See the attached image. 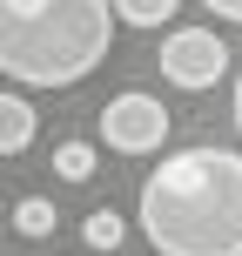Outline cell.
<instances>
[{
	"label": "cell",
	"mask_w": 242,
	"mask_h": 256,
	"mask_svg": "<svg viewBox=\"0 0 242 256\" xmlns=\"http://www.w3.org/2000/svg\"><path fill=\"white\" fill-rule=\"evenodd\" d=\"M155 256H242V155L236 148H175L162 155L135 202Z\"/></svg>",
	"instance_id": "obj_1"
},
{
	"label": "cell",
	"mask_w": 242,
	"mask_h": 256,
	"mask_svg": "<svg viewBox=\"0 0 242 256\" xmlns=\"http://www.w3.org/2000/svg\"><path fill=\"white\" fill-rule=\"evenodd\" d=\"M115 48L108 0H0V74L20 88H74Z\"/></svg>",
	"instance_id": "obj_2"
},
{
	"label": "cell",
	"mask_w": 242,
	"mask_h": 256,
	"mask_svg": "<svg viewBox=\"0 0 242 256\" xmlns=\"http://www.w3.org/2000/svg\"><path fill=\"white\" fill-rule=\"evenodd\" d=\"M168 128H175V115H168L155 94H115V102L101 108V142L115 155H155L168 142Z\"/></svg>",
	"instance_id": "obj_3"
},
{
	"label": "cell",
	"mask_w": 242,
	"mask_h": 256,
	"mask_svg": "<svg viewBox=\"0 0 242 256\" xmlns=\"http://www.w3.org/2000/svg\"><path fill=\"white\" fill-rule=\"evenodd\" d=\"M162 74L175 81V88H189V94L216 88V81L229 74V48H222V34H216V27H175V34L162 40Z\"/></svg>",
	"instance_id": "obj_4"
},
{
	"label": "cell",
	"mask_w": 242,
	"mask_h": 256,
	"mask_svg": "<svg viewBox=\"0 0 242 256\" xmlns=\"http://www.w3.org/2000/svg\"><path fill=\"white\" fill-rule=\"evenodd\" d=\"M34 135H40V115L20 102V94H0V155L34 148Z\"/></svg>",
	"instance_id": "obj_5"
},
{
	"label": "cell",
	"mask_w": 242,
	"mask_h": 256,
	"mask_svg": "<svg viewBox=\"0 0 242 256\" xmlns=\"http://www.w3.org/2000/svg\"><path fill=\"white\" fill-rule=\"evenodd\" d=\"M13 230H20L27 243L54 236V202H47V196H20V202H13Z\"/></svg>",
	"instance_id": "obj_6"
},
{
	"label": "cell",
	"mask_w": 242,
	"mask_h": 256,
	"mask_svg": "<svg viewBox=\"0 0 242 256\" xmlns=\"http://www.w3.org/2000/svg\"><path fill=\"white\" fill-rule=\"evenodd\" d=\"M121 236H128V222L115 216V209H88V222H81V243H88V250H108V256H115Z\"/></svg>",
	"instance_id": "obj_7"
},
{
	"label": "cell",
	"mask_w": 242,
	"mask_h": 256,
	"mask_svg": "<svg viewBox=\"0 0 242 256\" xmlns=\"http://www.w3.org/2000/svg\"><path fill=\"white\" fill-rule=\"evenodd\" d=\"M108 7H115V20H128V27H162V20H175L182 0H108Z\"/></svg>",
	"instance_id": "obj_8"
},
{
	"label": "cell",
	"mask_w": 242,
	"mask_h": 256,
	"mask_svg": "<svg viewBox=\"0 0 242 256\" xmlns=\"http://www.w3.org/2000/svg\"><path fill=\"white\" fill-rule=\"evenodd\" d=\"M54 176L61 182H94V148L88 142H61L54 148Z\"/></svg>",
	"instance_id": "obj_9"
},
{
	"label": "cell",
	"mask_w": 242,
	"mask_h": 256,
	"mask_svg": "<svg viewBox=\"0 0 242 256\" xmlns=\"http://www.w3.org/2000/svg\"><path fill=\"white\" fill-rule=\"evenodd\" d=\"M209 14H222V20H242V0H202Z\"/></svg>",
	"instance_id": "obj_10"
},
{
	"label": "cell",
	"mask_w": 242,
	"mask_h": 256,
	"mask_svg": "<svg viewBox=\"0 0 242 256\" xmlns=\"http://www.w3.org/2000/svg\"><path fill=\"white\" fill-rule=\"evenodd\" d=\"M236 135H242V68H236Z\"/></svg>",
	"instance_id": "obj_11"
}]
</instances>
